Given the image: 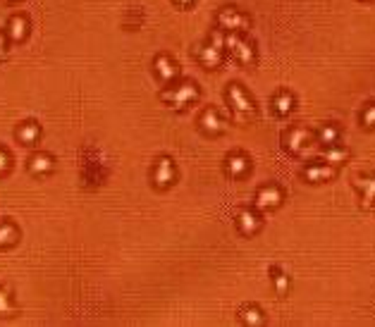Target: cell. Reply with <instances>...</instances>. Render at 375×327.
I'll use <instances>...</instances> for the list:
<instances>
[{"label":"cell","instance_id":"obj_19","mask_svg":"<svg viewBox=\"0 0 375 327\" xmlns=\"http://www.w3.org/2000/svg\"><path fill=\"white\" fill-rule=\"evenodd\" d=\"M17 313V301L10 284H0V318H12Z\"/></svg>","mask_w":375,"mask_h":327},{"label":"cell","instance_id":"obj_14","mask_svg":"<svg viewBox=\"0 0 375 327\" xmlns=\"http://www.w3.org/2000/svg\"><path fill=\"white\" fill-rule=\"evenodd\" d=\"M311 139H313V134L308 132V129L294 127V129H289V132L284 134V148H287L289 153H302V150L311 144Z\"/></svg>","mask_w":375,"mask_h":327},{"label":"cell","instance_id":"obj_13","mask_svg":"<svg viewBox=\"0 0 375 327\" xmlns=\"http://www.w3.org/2000/svg\"><path fill=\"white\" fill-rule=\"evenodd\" d=\"M27 170L32 174H36V177H46V174H51L55 170V158L51 153H46V150H36V153L29 155Z\"/></svg>","mask_w":375,"mask_h":327},{"label":"cell","instance_id":"obj_4","mask_svg":"<svg viewBox=\"0 0 375 327\" xmlns=\"http://www.w3.org/2000/svg\"><path fill=\"white\" fill-rule=\"evenodd\" d=\"M179 172H177V165L170 155H158L156 163H153V170H151V182H153V189L158 191H168L170 187H174L177 182Z\"/></svg>","mask_w":375,"mask_h":327},{"label":"cell","instance_id":"obj_17","mask_svg":"<svg viewBox=\"0 0 375 327\" xmlns=\"http://www.w3.org/2000/svg\"><path fill=\"white\" fill-rule=\"evenodd\" d=\"M354 187L361 191L363 208H373L375 205V174H361L354 179Z\"/></svg>","mask_w":375,"mask_h":327},{"label":"cell","instance_id":"obj_15","mask_svg":"<svg viewBox=\"0 0 375 327\" xmlns=\"http://www.w3.org/2000/svg\"><path fill=\"white\" fill-rule=\"evenodd\" d=\"M41 134H43V129L36 120H24V122H19L14 137H17V141L22 146H36L38 139H41Z\"/></svg>","mask_w":375,"mask_h":327},{"label":"cell","instance_id":"obj_21","mask_svg":"<svg viewBox=\"0 0 375 327\" xmlns=\"http://www.w3.org/2000/svg\"><path fill=\"white\" fill-rule=\"evenodd\" d=\"M294 103H297V98H294V93H289V91H277L273 95V110H275V115H280V117L292 113Z\"/></svg>","mask_w":375,"mask_h":327},{"label":"cell","instance_id":"obj_26","mask_svg":"<svg viewBox=\"0 0 375 327\" xmlns=\"http://www.w3.org/2000/svg\"><path fill=\"white\" fill-rule=\"evenodd\" d=\"M361 122L366 129H375V103H368L361 113Z\"/></svg>","mask_w":375,"mask_h":327},{"label":"cell","instance_id":"obj_8","mask_svg":"<svg viewBox=\"0 0 375 327\" xmlns=\"http://www.w3.org/2000/svg\"><path fill=\"white\" fill-rule=\"evenodd\" d=\"M227 127H229L227 120L215 108H206L201 113V117H198V129H201L203 134H208V137H220V134L227 132Z\"/></svg>","mask_w":375,"mask_h":327},{"label":"cell","instance_id":"obj_25","mask_svg":"<svg viewBox=\"0 0 375 327\" xmlns=\"http://www.w3.org/2000/svg\"><path fill=\"white\" fill-rule=\"evenodd\" d=\"M10 170H12V155H10V150H5L3 146H0V179H3Z\"/></svg>","mask_w":375,"mask_h":327},{"label":"cell","instance_id":"obj_6","mask_svg":"<svg viewBox=\"0 0 375 327\" xmlns=\"http://www.w3.org/2000/svg\"><path fill=\"white\" fill-rule=\"evenodd\" d=\"M225 48H227V53L232 55L239 65L256 63V48H253V43L247 41L242 34H225Z\"/></svg>","mask_w":375,"mask_h":327},{"label":"cell","instance_id":"obj_9","mask_svg":"<svg viewBox=\"0 0 375 327\" xmlns=\"http://www.w3.org/2000/svg\"><path fill=\"white\" fill-rule=\"evenodd\" d=\"M249 170H251V158H249L244 150H232V153L225 158V174H227V177L242 179Z\"/></svg>","mask_w":375,"mask_h":327},{"label":"cell","instance_id":"obj_7","mask_svg":"<svg viewBox=\"0 0 375 327\" xmlns=\"http://www.w3.org/2000/svg\"><path fill=\"white\" fill-rule=\"evenodd\" d=\"M153 74H156L158 82L168 87V84H172L179 79V65L172 60V55L161 53L153 58Z\"/></svg>","mask_w":375,"mask_h":327},{"label":"cell","instance_id":"obj_28","mask_svg":"<svg viewBox=\"0 0 375 327\" xmlns=\"http://www.w3.org/2000/svg\"><path fill=\"white\" fill-rule=\"evenodd\" d=\"M194 3H196V0H172V5H177V8H184V10L192 8Z\"/></svg>","mask_w":375,"mask_h":327},{"label":"cell","instance_id":"obj_18","mask_svg":"<svg viewBox=\"0 0 375 327\" xmlns=\"http://www.w3.org/2000/svg\"><path fill=\"white\" fill-rule=\"evenodd\" d=\"M19 241V227L12 220H0V251L12 249Z\"/></svg>","mask_w":375,"mask_h":327},{"label":"cell","instance_id":"obj_29","mask_svg":"<svg viewBox=\"0 0 375 327\" xmlns=\"http://www.w3.org/2000/svg\"><path fill=\"white\" fill-rule=\"evenodd\" d=\"M3 3H10V5H12V3H19V0H3Z\"/></svg>","mask_w":375,"mask_h":327},{"label":"cell","instance_id":"obj_16","mask_svg":"<svg viewBox=\"0 0 375 327\" xmlns=\"http://www.w3.org/2000/svg\"><path fill=\"white\" fill-rule=\"evenodd\" d=\"M337 174V170L330 163H311L304 168V177L311 184H321V182H330V179Z\"/></svg>","mask_w":375,"mask_h":327},{"label":"cell","instance_id":"obj_12","mask_svg":"<svg viewBox=\"0 0 375 327\" xmlns=\"http://www.w3.org/2000/svg\"><path fill=\"white\" fill-rule=\"evenodd\" d=\"M234 223H237L239 232L247 234V236L256 234L258 229L263 227V218H261V213H258V208H256V210H253V208H244V210H239L237 218H234Z\"/></svg>","mask_w":375,"mask_h":327},{"label":"cell","instance_id":"obj_2","mask_svg":"<svg viewBox=\"0 0 375 327\" xmlns=\"http://www.w3.org/2000/svg\"><path fill=\"white\" fill-rule=\"evenodd\" d=\"M194 58L198 60V63L203 65L206 69H220L225 63V58H227V48H225V32H213L211 36H208L206 43H201V46L194 48Z\"/></svg>","mask_w":375,"mask_h":327},{"label":"cell","instance_id":"obj_27","mask_svg":"<svg viewBox=\"0 0 375 327\" xmlns=\"http://www.w3.org/2000/svg\"><path fill=\"white\" fill-rule=\"evenodd\" d=\"M8 53H10V38L5 32H0V63L8 58Z\"/></svg>","mask_w":375,"mask_h":327},{"label":"cell","instance_id":"obj_22","mask_svg":"<svg viewBox=\"0 0 375 327\" xmlns=\"http://www.w3.org/2000/svg\"><path fill=\"white\" fill-rule=\"evenodd\" d=\"M239 320L249 327H256V325H263L266 318H263V311L258 308V306H244V308L239 311Z\"/></svg>","mask_w":375,"mask_h":327},{"label":"cell","instance_id":"obj_11","mask_svg":"<svg viewBox=\"0 0 375 327\" xmlns=\"http://www.w3.org/2000/svg\"><path fill=\"white\" fill-rule=\"evenodd\" d=\"M282 199H284V196H282V189H280L277 184H266V187L258 189L253 205H256L258 210H275V208H280Z\"/></svg>","mask_w":375,"mask_h":327},{"label":"cell","instance_id":"obj_24","mask_svg":"<svg viewBox=\"0 0 375 327\" xmlns=\"http://www.w3.org/2000/svg\"><path fill=\"white\" fill-rule=\"evenodd\" d=\"M270 275H273V284H275V291L277 294H287V289H289V278L284 273H280L277 268L275 270H270Z\"/></svg>","mask_w":375,"mask_h":327},{"label":"cell","instance_id":"obj_1","mask_svg":"<svg viewBox=\"0 0 375 327\" xmlns=\"http://www.w3.org/2000/svg\"><path fill=\"white\" fill-rule=\"evenodd\" d=\"M198 98H201V89H198V84L189 82V79L168 84L161 91V100L172 110H187L189 105H194Z\"/></svg>","mask_w":375,"mask_h":327},{"label":"cell","instance_id":"obj_23","mask_svg":"<svg viewBox=\"0 0 375 327\" xmlns=\"http://www.w3.org/2000/svg\"><path fill=\"white\" fill-rule=\"evenodd\" d=\"M339 137H342V132H339L337 124H323V127L318 129V134H316L318 144H323V146L339 144Z\"/></svg>","mask_w":375,"mask_h":327},{"label":"cell","instance_id":"obj_10","mask_svg":"<svg viewBox=\"0 0 375 327\" xmlns=\"http://www.w3.org/2000/svg\"><path fill=\"white\" fill-rule=\"evenodd\" d=\"M29 32H32V22L27 14H12L5 24V34H8L10 43H22L27 41Z\"/></svg>","mask_w":375,"mask_h":327},{"label":"cell","instance_id":"obj_3","mask_svg":"<svg viewBox=\"0 0 375 327\" xmlns=\"http://www.w3.org/2000/svg\"><path fill=\"white\" fill-rule=\"evenodd\" d=\"M225 98H227V105L232 108L234 117L249 120L256 115V103H253V98L242 84H229L227 91H225Z\"/></svg>","mask_w":375,"mask_h":327},{"label":"cell","instance_id":"obj_20","mask_svg":"<svg viewBox=\"0 0 375 327\" xmlns=\"http://www.w3.org/2000/svg\"><path fill=\"white\" fill-rule=\"evenodd\" d=\"M323 160L325 163H330L332 168H337V165H344L349 160V150L344 148V146L339 144H332V146H325L323 148Z\"/></svg>","mask_w":375,"mask_h":327},{"label":"cell","instance_id":"obj_5","mask_svg":"<svg viewBox=\"0 0 375 327\" xmlns=\"http://www.w3.org/2000/svg\"><path fill=\"white\" fill-rule=\"evenodd\" d=\"M215 22H218L220 32H225V34H244V32H249V27H251V17L244 14L239 8H232V5L220 10Z\"/></svg>","mask_w":375,"mask_h":327}]
</instances>
